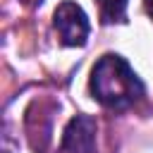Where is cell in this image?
Masks as SVG:
<instances>
[{
	"mask_svg": "<svg viewBox=\"0 0 153 153\" xmlns=\"http://www.w3.org/2000/svg\"><path fill=\"white\" fill-rule=\"evenodd\" d=\"M143 7H146V12H148V17L153 19V0H143Z\"/></svg>",
	"mask_w": 153,
	"mask_h": 153,
	"instance_id": "5b68a950",
	"label": "cell"
},
{
	"mask_svg": "<svg viewBox=\"0 0 153 153\" xmlns=\"http://www.w3.org/2000/svg\"><path fill=\"white\" fill-rule=\"evenodd\" d=\"M96 151V120L91 115H76L67 122L57 153H93Z\"/></svg>",
	"mask_w": 153,
	"mask_h": 153,
	"instance_id": "3957f363",
	"label": "cell"
},
{
	"mask_svg": "<svg viewBox=\"0 0 153 153\" xmlns=\"http://www.w3.org/2000/svg\"><path fill=\"white\" fill-rule=\"evenodd\" d=\"M127 2L129 0H98L100 7V19L103 24H120L127 17Z\"/></svg>",
	"mask_w": 153,
	"mask_h": 153,
	"instance_id": "277c9868",
	"label": "cell"
},
{
	"mask_svg": "<svg viewBox=\"0 0 153 153\" xmlns=\"http://www.w3.org/2000/svg\"><path fill=\"white\" fill-rule=\"evenodd\" d=\"M53 24L60 33V41L62 45H86V38H88V31H91V24H88V17L86 12L72 2V0H65L57 5L55 14H53Z\"/></svg>",
	"mask_w": 153,
	"mask_h": 153,
	"instance_id": "7a4b0ae2",
	"label": "cell"
},
{
	"mask_svg": "<svg viewBox=\"0 0 153 153\" xmlns=\"http://www.w3.org/2000/svg\"><path fill=\"white\" fill-rule=\"evenodd\" d=\"M88 88L100 105L112 110L129 108L143 96V81L136 76L131 65L117 53H105L93 65Z\"/></svg>",
	"mask_w": 153,
	"mask_h": 153,
	"instance_id": "6da1fadb",
	"label": "cell"
}]
</instances>
